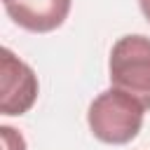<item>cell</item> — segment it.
<instances>
[{
	"label": "cell",
	"instance_id": "1",
	"mask_svg": "<svg viewBox=\"0 0 150 150\" xmlns=\"http://www.w3.org/2000/svg\"><path fill=\"white\" fill-rule=\"evenodd\" d=\"M145 108L131 94L122 89H105L101 91L87 110V124L94 138L108 145H124L131 143L141 127H143Z\"/></svg>",
	"mask_w": 150,
	"mask_h": 150
},
{
	"label": "cell",
	"instance_id": "2",
	"mask_svg": "<svg viewBox=\"0 0 150 150\" xmlns=\"http://www.w3.org/2000/svg\"><path fill=\"white\" fill-rule=\"evenodd\" d=\"M108 77L115 89L131 94L150 110V38L141 33L122 35L108 59Z\"/></svg>",
	"mask_w": 150,
	"mask_h": 150
},
{
	"label": "cell",
	"instance_id": "3",
	"mask_svg": "<svg viewBox=\"0 0 150 150\" xmlns=\"http://www.w3.org/2000/svg\"><path fill=\"white\" fill-rule=\"evenodd\" d=\"M0 73H2V96H0V112L7 117L26 115L40 94V82L35 70L19 59L9 47L2 49L0 56Z\"/></svg>",
	"mask_w": 150,
	"mask_h": 150
},
{
	"label": "cell",
	"instance_id": "4",
	"mask_svg": "<svg viewBox=\"0 0 150 150\" xmlns=\"http://www.w3.org/2000/svg\"><path fill=\"white\" fill-rule=\"evenodd\" d=\"M73 0H12L5 5L7 16L28 33H52L63 26Z\"/></svg>",
	"mask_w": 150,
	"mask_h": 150
},
{
	"label": "cell",
	"instance_id": "5",
	"mask_svg": "<svg viewBox=\"0 0 150 150\" xmlns=\"http://www.w3.org/2000/svg\"><path fill=\"white\" fill-rule=\"evenodd\" d=\"M0 134H2L5 150H26V141H23V136H21L14 127L2 124V127H0Z\"/></svg>",
	"mask_w": 150,
	"mask_h": 150
},
{
	"label": "cell",
	"instance_id": "6",
	"mask_svg": "<svg viewBox=\"0 0 150 150\" xmlns=\"http://www.w3.org/2000/svg\"><path fill=\"white\" fill-rule=\"evenodd\" d=\"M138 7H141V12H143L145 21L150 23V0H138Z\"/></svg>",
	"mask_w": 150,
	"mask_h": 150
},
{
	"label": "cell",
	"instance_id": "7",
	"mask_svg": "<svg viewBox=\"0 0 150 150\" xmlns=\"http://www.w3.org/2000/svg\"><path fill=\"white\" fill-rule=\"evenodd\" d=\"M7 2H12V0H2V5H7Z\"/></svg>",
	"mask_w": 150,
	"mask_h": 150
}]
</instances>
